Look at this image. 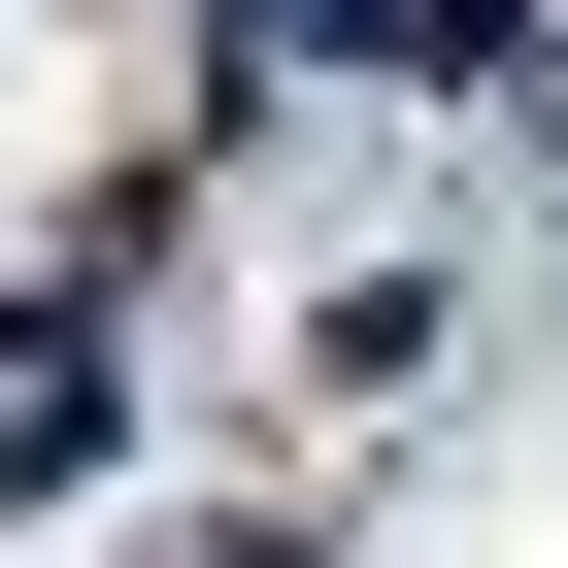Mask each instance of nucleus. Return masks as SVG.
<instances>
[{
  "mask_svg": "<svg viewBox=\"0 0 568 568\" xmlns=\"http://www.w3.org/2000/svg\"><path fill=\"white\" fill-rule=\"evenodd\" d=\"M302 34H368V68H501V34H468V0H302Z\"/></svg>",
  "mask_w": 568,
  "mask_h": 568,
  "instance_id": "f257e3e1",
  "label": "nucleus"
},
{
  "mask_svg": "<svg viewBox=\"0 0 568 568\" xmlns=\"http://www.w3.org/2000/svg\"><path fill=\"white\" fill-rule=\"evenodd\" d=\"M201 568H302V535H201Z\"/></svg>",
  "mask_w": 568,
  "mask_h": 568,
  "instance_id": "f03ea898",
  "label": "nucleus"
}]
</instances>
